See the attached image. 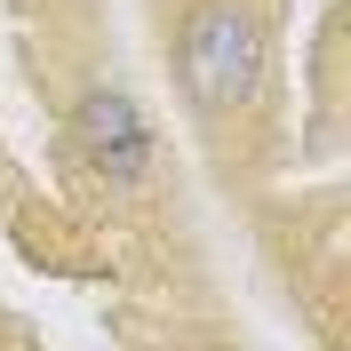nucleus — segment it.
Returning a JSON list of instances; mask_svg holds the SVG:
<instances>
[{"label": "nucleus", "mask_w": 351, "mask_h": 351, "mask_svg": "<svg viewBox=\"0 0 351 351\" xmlns=\"http://www.w3.org/2000/svg\"><path fill=\"white\" fill-rule=\"evenodd\" d=\"M80 144L112 184H144L152 176V128H144L128 88H88L80 96Z\"/></svg>", "instance_id": "f03ea898"}, {"label": "nucleus", "mask_w": 351, "mask_h": 351, "mask_svg": "<svg viewBox=\"0 0 351 351\" xmlns=\"http://www.w3.org/2000/svg\"><path fill=\"white\" fill-rule=\"evenodd\" d=\"M184 88H192V104H208V112L256 104V88H263V32H256L247 8H232V0L192 8V24H184Z\"/></svg>", "instance_id": "f257e3e1"}]
</instances>
